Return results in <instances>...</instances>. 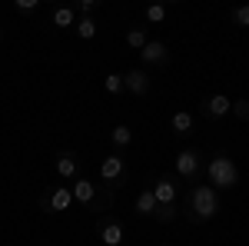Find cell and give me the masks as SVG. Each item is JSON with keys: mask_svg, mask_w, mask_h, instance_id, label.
Segmentation results:
<instances>
[{"mask_svg": "<svg viewBox=\"0 0 249 246\" xmlns=\"http://www.w3.org/2000/svg\"><path fill=\"white\" fill-rule=\"evenodd\" d=\"M0 227H3V223H0Z\"/></svg>", "mask_w": 249, "mask_h": 246, "instance_id": "83f0119b", "label": "cell"}, {"mask_svg": "<svg viewBox=\"0 0 249 246\" xmlns=\"http://www.w3.org/2000/svg\"><path fill=\"white\" fill-rule=\"evenodd\" d=\"M230 114H236L243 123H249V100H243V96H239V100H232V110H230Z\"/></svg>", "mask_w": 249, "mask_h": 246, "instance_id": "44dd1931", "label": "cell"}, {"mask_svg": "<svg viewBox=\"0 0 249 246\" xmlns=\"http://www.w3.org/2000/svg\"><path fill=\"white\" fill-rule=\"evenodd\" d=\"M77 37L80 40H93L96 37V20L93 17H80L77 20Z\"/></svg>", "mask_w": 249, "mask_h": 246, "instance_id": "e0dca14e", "label": "cell"}, {"mask_svg": "<svg viewBox=\"0 0 249 246\" xmlns=\"http://www.w3.org/2000/svg\"><path fill=\"white\" fill-rule=\"evenodd\" d=\"M206 173H210V187L219 193V189H232L236 183H239V167L232 163L226 153H219V156H213L210 167H206Z\"/></svg>", "mask_w": 249, "mask_h": 246, "instance_id": "6da1fadb", "label": "cell"}, {"mask_svg": "<svg viewBox=\"0 0 249 246\" xmlns=\"http://www.w3.org/2000/svg\"><path fill=\"white\" fill-rule=\"evenodd\" d=\"M176 173H179V176H196V173H199V153L183 150L176 156Z\"/></svg>", "mask_w": 249, "mask_h": 246, "instance_id": "9c48e42d", "label": "cell"}, {"mask_svg": "<svg viewBox=\"0 0 249 246\" xmlns=\"http://www.w3.org/2000/svg\"><path fill=\"white\" fill-rule=\"evenodd\" d=\"M123 246H133V243H123Z\"/></svg>", "mask_w": 249, "mask_h": 246, "instance_id": "484cf974", "label": "cell"}, {"mask_svg": "<svg viewBox=\"0 0 249 246\" xmlns=\"http://www.w3.org/2000/svg\"><path fill=\"white\" fill-rule=\"evenodd\" d=\"M193 130V114L186 110H179V114H173V133H179V136H186Z\"/></svg>", "mask_w": 249, "mask_h": 246, "instance_id": "2e32d148", "label": "cell"}, {"mask_svg": "<svg viewBox=\"0 0 249 246\" xmlns=\"http://www.w3.org/2000/svg\"><path fill=\"white\" fill-rule=\"evenodd\" d=\"M103 87H107V94H120L123 90V74H107Z\"/></svg>", "mask_w": 249, "mask_h": 246, "instance_id": "ffe728a7", "label": "cell"}, {"mask_svg": "<svg viewBox=\"0 0 249 246\" xmlns=\"http://www.w3.org/2000/svg\"><path fill=\"white\" fill-rule=\"evenodd\" d=\"M176 213H179V209L176 207H156V220H160V223H173V220H176Z\"/></svg>", "mask_w": 249, "mask_h": 246, "instance_id": "7402d4cb", "label": "cell"}, {"mask_svg": "<svg viewBox=\"0 0 249 246\" xmlns=\"http://www.w3.org/2000/svg\"><path fill=\"white\" fill-rule=\"evenodd\" d=\"M126 43H130L133 50H143V47L150 43V37H146V30H143V27H133V30L126 34Z\"/></svg>", "mask_w": 249, "mask_h": 246, "instance_id": "ac0fdd59", "label": "cell"}, {"mask_svg": "<svg viewBox=\"0 0 249 246\" xmlns=\"http://www.w3.org/2000/svg\"><path fill=\"white\" fill-rule=\"evenodd\" d=\"M232 23H236V27H249V3H243V7L232 10Z\"/></svg>", "mask_w": 249, "mask_h": 246, "instance_id": "603a6c76", "label": "cell"}, {"mask_svg": "<svg viewBox=\"0 0 249 246\" xmlns=\"http://www.w3.org/2000/svg\"><path fill=\"white\" fill-rule=\"evenodd\" d=\"M53 27H77V10L73 7H57L53 10Z\"/></svg>", "mask_w": 249, "mask_h": 246, "instance_id": "5bb4252c", "label": "cell"}, {"mask_svg": "<svg viewBox=\"0 0 249 246\" xmlns=\"http://www.w3.org/2000/svg\"><path fill=\"white\" fill-rule=\"evenodd\" d=\"M43 207L53 209V213H67V209L73 207V193H70V187H53L50 193H47Z\"/></svg>", "mask_w": 249, "mask_h": 246, "instance_id": "52a82bcc", "label": "cell"}, {"mask_svg": "<svg viewBox=\"0 0 249 246\" xmlns=\"http://www.w3.org/2000/svg\"><path fill=\"white\" fill-rule=\"evenodd\" d=\"M100 240H103V246H123L126 243L123 240V223L113 220V216H103L100 220Z\"/></svg>", "mask_w": 249, "mask_h": 246, "instance_id": "5b68a950", "label": "cell"}, {"mask_svg": "<svg viewBox=\"0 0 249 246\" xmlns=\"http://www.w3.org/2000/svg\"><path fill=\"white\" fill-rule=\"evenodd\" d=\"M123 90H130V94H136V96H146L150 94V74L146 70H126L123 74Z\"/></svg>", "mask_w": 249, "mask_h": 246, "instance_id": "8992f818", "label": "cell"}, {"mask_svg": "<svg viewBox=\"0 0 249 246\" xmlns=\"http://www.w3.org/2000/svg\"><path fill=\"white\" fill-rule=\"evenodd\" d=\"M53 170H57L60 180H73V176L80 173V160H77V153H70V150L57 153V160H53Z\"/></svg>", "mask_w": 249, "mask_h": 246, "instance_id": "ba28073f", "label": "cell"}, {"mask_svg": "<svg viewBox=\"0 0 249 246\" xmlns=\"http://www.w3.org/2000/svg\"><path fill=\"white\" fill-rule=\"evenodd\" d=\"M70 193H73V203H83V207L96 203V187L90 180H77V183L70 187Z\"/></svg>", "mask_w": 249, "mask_h": 246, "instance_id": "30bf717a", "label": "cell"}, {"mask_svg": "<svg viewBox=\"0 0 249 246\" xmlns=\"http://www.w3.org/2000/svg\"><path fill=\"white\" fill-rule=\"evenodd\" d=\"M110 140H113L116 147L123 150V147H130V143H133V130H130L126 123H116V127H113V133H110Z\"/></svg>", "mask_w": 249, "mask_h": 246, "instance_id": "9a60e30c", "label": "cell"}, {"mask_svg": "<svg viewBox=\"0 0 249 246\" xmlns=\"http://www.w3.org/2000/svg\"><path fill=\"white\" fill-rule=\"evenodd\" d=\"M73 10H77L80 17H90V14H93L96 10V0H80L77 7H73Z\"/></svg>", "mask_w": 249, "mask_h": 246, "instance_id": "cb8c5ba5", "label": "cell"}, {"mask_svg": "<svg viewBox=\"0 0 249 246\" xmlns=\"http://www.w3.org/2000/svg\"><path fill=\"white\" fill-rule=\"evenodd\" d=\"M166 246H173V243H166Z\"/></svg>", "mask_w": 249, "mask_h": 246, "instance_id": "4316f807", "label": "cell"}, {"mask_svg": "<svg viewBox=\"0 0 249 246\" xmlns=\"http://www.w3.org/2000/svg\"><path fill=\"white\" fill-rule=\"evenodd\" d=\"M100 176L107 180V183H113V187H120L123 180H126V160L120 156V153H110L103 163H100Z\"/></svg>", "mask_w": 249, "mask_h": 246, "instance_id": "3957f363", "label": "cell"}, {"mask_svg": "<svg viewBox=\"0 0 249 246\" xmlns=\"http://www.w3.org/2000/svg\"><path fill=\"white\" fill-rule=\"evenodd\" d=\"M136 213H140V216H153V213H156V196H153V189H143V193L136 196Z\"/></svg>", "mask_w": 249, "mask_h": 246, "instance_id": "4fadbf2b", "label": "cell"}, {"mask_svg": "<svg viewBox=\"0 0 249 246\" xmlns=\"http://www.w3.org/2000/svg\"><path fill=\"white\" fill-rule=\"evenodd\" d=\"M140 57H143V63H166V43H160V40H150L143 50H140Z\"/></svg>", "mask_w": 249, "mask_h": 246, "instance_id": "8fae6325", "label": "cell"}, {"mask_svg": "<svg viewBox=\"0 0 249 246\" xmlns=\"http://www.w3.org/2000/svg\"><path fill=\"white\" fill-rule=\"evenodd\" d=\"M14 7H17L20 14H30V10H37V0H17Z\"/></svg>", "mask_w": 249, "mask_h": 246, "instance_id": "d4e9b609", "label": "cell"}, {"mask_svg": "<svg viewBox=\"0 0 249 246\" xmlns=\"http://www.w3.org/2000/svg\"><path fill=\"white\" fill-rule=\"evenodd\" d=\"M190 213H193V220H213L219 213V193L213 187H193Z\"/></svg>", "mask_w": 249, "mask_h": 246, "instance_id": "7a4b0ae2", "label": "cell"}, {"mask_svg": "<svg viewBox=\"0 0 249 246\" xmlns=\"http://www.w3.org/2000/svg\"><path fill=\"white\" fill-rule=\"evenodd\" d=\"M203 110H206V116H226L232 110V100L223 96V94H216V96H210V100L203 103Z\"/></svg>", "mask_w": 249, "mask_h": 246, "instance_id": "7c38bea8", "label": "cell"}, {"mask_svg": "<svg viewBox=\"0 0 249 246\" xmlns=\"http://www.w3.org/2000/svg\"><path fill=\"white\" fill-rule=\"evenodd\" d=\"M150 189H153V196H156V207H176V200H179V189H176V183H173L170 176H160Z\"/></svg>", "mask_w": 249, "mask_h": 246, "instance_id": "277c9868", "label": "cell"}, {"mask_svg": "<svg viewBox=\"0 0 249 246\" xmlns=\"http://www.w3.org/2000/svg\"><path fill=\"white\" fill-rule=\"evenodd\" d=\"M146 20H150V23H163V20H166V7H163V3H150V7H146Z\"/></svg>", "mask_w": 249, "mask_h": 246, "instance_id": "d6986e66", "label": "cell"}]
</instances>
